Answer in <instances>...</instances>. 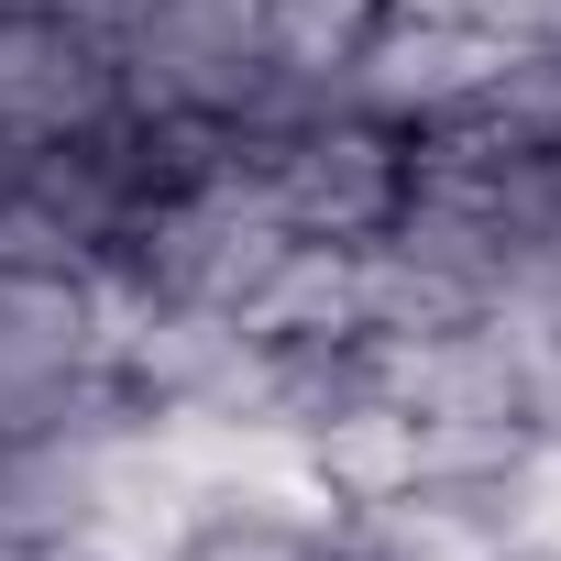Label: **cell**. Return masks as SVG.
I'll list each match as a JSON object with an SVG mask.
<instances>
[{
    "mask_svg": "<svg viewBox=\"0 0 561 561\" xmlns=\"http://www.w3.org/2000/svg\"><path fill=\"white\" fill-rule=\"evenodd\" d=\"M242 154L298 242H386L408 209V133L353 100H309L298 122L242 133Z\"/></svg>",
    "mask_w": 561,
    "mask_h": 561,
    "instance_id": "1",
    "label": "cell"
},
{
    "mask_svg": "<svg viewBox=\"0 0 561 561\" xmlns=\"http://www.w3.org/2000/svg\"><path fill=\"white\" fill-rule=\"evenodd\" d=\"M122 122V45L67 0H0V144Z\"/></svg>",
    "mask_w": 561,
    "mask_h": 561,
    "instance_id": "2",
    "label": "cell"
},
{
    "mask_svg": "<svg viewBox=\"0 0 561 561\" xmlns=\"http://www.w3.org/2000/svg\"><path fill=\"white\" fill-rule=\"evenodd\" d=\"M506 56H517V45H484V34H462V23L386 12V23L364 34V56L342 67V89H331V100H353V111H375V122H397V133H430V122L473 111V100L495 89V67H506Z\"/></svg>",
    "mask_w": 561,
    "mask_h": 561,
    "instance_id": "3",
    "label": "cell"
},
{
    "mask_svg": "<svg viewBox=\"0 0 561 561\" xmlns=\"http://www.w3.org/2000/svg\"><path fill=\"white\" fill-rule=\"evenodd\" d=\"M264 353H298V342H364L375 331V287H364V242H287L275 275L242 298L231 320Z\"/></svg>",
    "mask_w": 561,
    "mask_h": 561,
    "instance_id": "4",
    "label": "cell"
},
{
    "mask_svg": "<svg viewBox=\"0 0 561 561\" xmlns=\"http://www.w3.org/2000/svg\"><path fill=\"white\" fill-rule=\"evenodd\" d=\"M298 462H309L320 506H386V495H419V484H430V462H419V419H408L386 386L353 397L342 419L298 430Z\"/></svg>",
    "mask_w": 561,
    "mask_h": 561,
    "instance_id": "5",
    "label": "cell"
},
{
    "mask_svg": "<svg viewBox=\"0 0 561 561\" xmlns=\"http://www.w3.org/2000/svg\"><path fill=\"white\" fill-rule=\"evenodd\" d=\"M473 517H484L495 561H561V430L517 440V462H495L473 484Z\"/></svg>",
    "mask_w": 561,
    "mask_h": 561,
    "instance_id": "6",
    "label": "cell"
},
{
    "mask_svg": "<svg viewBox=\"0 0 561 561\" xmlns=\"http://www.w3.org/2000/svg\"><path fill=\"white\" fill-rule=\"evenodd\" d=\"M375 23H386V0H264V45L298 89H342Z\"/></svg>",
    "mask_w": 561,
    "mask_h": 561,
    "instance_id": "7",
    "label": "cell"
},
{
    "mask_svg": "<svg viewBox=\"0 0 561 561\" xmlns=\"http://www.w3.org/2000/svg\"><path fill=\"white\" fill-rule=\"evenodd\" d=\"M0 561H67V550H34V539H12V528H0Z\"/></svg>",
    "mask_w": 561,
    "mask_h": 561,
    "instance_id": "8",
    "label": "cell"
}]
</instances>
